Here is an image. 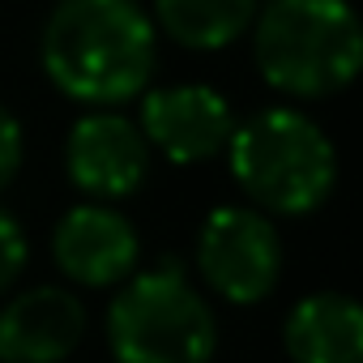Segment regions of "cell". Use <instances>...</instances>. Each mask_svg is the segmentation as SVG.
Wrapping results in <instances>:
<instances>
[{
  "mask_svg": "<svg viewBox=\"0 0 363 363\" xmlns=\"http://www.w3.org/2000/svg\"><path fill=\"white\" fill-rule=\"evenodd\" d=\"M48 82L90 111L141 99L158 69V30L137 0H60L39 35Z\"/></svg>",
  "mask_w": 363,
  "mask_h": 363,
  "instance_id": "cell-1",
  "label": "cell"
},
{
  "mask_svg": "<svg viewBox=\"0 0 363 363\" xmlns=\"http://www.w3.org/2000/svg\"><path fill=\"white\" fill-rule=\"evenodd\" d=\"M227 167L261 214H316L337 189V145L299 107H265L235 120Z\"/></svg>",
  "mask_w": 363,
  "mask_h": 363,
  "instance_id": "cell-2",
  "label": "cell"
},
{
  "mask_svg": "<svg viewBox=\"0 0 363 363\" xmlns=\"http://www.w3.org/2000/svg\"><path fill=\"white\" fill-rule=\"evenodd\" d=\"M252 56L286 99L342 94L363 65V30L346 0H265L252 18Z\"/></svg>",
  "mask_w": 363,
  "mask_h": 363,
  "instance_id": "cell-3",
  "label": "cell"
},
{
  "mask_svg": "<svg viewBox=\"0 0 363 363\" xmlns=\"http://www.w3.org/2000/svg\"><path fill=\"white\" fill-rule=\"evenodd\" d=\"M107 350L116 363H210L218 316L175 257L124 278L107 303Z\"/></svg>",
  "mask_w": 363,
  "mask_h": 363,
  "instance_id": "cell-4",
  "label": "cell"
},
{
  "mask_svg": "<svg viewBox=\"0 0 363 363\" xmlns=\"http://www.w3.org/2000/svg\"><path fill=\"white\" fill-rule=\"evenodd\" d=\"M282 257L286 252L274 218L252 206H218L197 231V274L235 308H252L278 291Z\"/></svg>",
  "mask_w": 363,
  "mask_h": 363,
  "instance_id": "cell-5",
  "label": "cell"
},
{
  "mask_svg": "<svg viewBox=\"0 0 363 363\" xmlns=\"http://www.w3.org/2000/svg\"><path fill=\"white\" fill-rule=\"evenodd\" d=\"M150 154H162L175 167H197L227 150L235 133L231 103L206 82H179V86H150L141 94L137 120Z\"/></svg>",
  "mask_w": 363,
  "mask_h": 363,
  "instance_id": "cell-6",
  "label": "cell"
},
{
  "mask_svg": "<svg viewBox=\"0 0 363 363\" xmlns=\"http://www.w3.org/2000/svg\"><path fill=\"white\" fill-rule=\"evenodd\" d=\"M150 145L137 120L120 111H86L65 137V175L86 201H128L150 179Z\"/></svg>",
  "mask_w": 363,
  "mask_h": 363,
  "instance_id": "cell-7",
  "label": "cell"
},
{
  "mask_svg": "<svg viewBox=\"0 0 363 363\" xmlns=\"http://www.w3.org/2000/svg\"><path fill=\"white\" fill-rule=\"evenodd\" d=\"M52 261L56 269L90 291H111L137 274L141 235L137 227L103 201H82L60 214L52 227Z\"/></svg>",
  "mask_w": 363,
  "mask_h": 363,
  "instance_id": "cell-8",
  "label": "cell"
},
{
  "mask_svg": "<svg viewBox=\"0 0 363 363\" xmlns=\"http://www.w3.org/2000/svg\"><path fill=\"white\" fill-rule=\"evenodd\" d=\"M86 303L69 286H30L0 308V363H65L86 337Z\"/></svg>",
  "mask_w": 363,
  "mask_h": 363,
  "instance_id": "cell-9",
  "label": "cell"
},
{
  "mask_svg": "<svg viewBox=\"0 0 363 363\" xmlns=\"http://www.w3.org/2000/svg\"><path fill=\"white\" fill-rule=\"evenodd\" d=\"M291 363H363V308L342 291L303 295L282 329Z\"/></svg>",
  "mask_w": 363,
  "mask_h": 363,
  "instance_id": "cell-10",
  "label": "cell"
},
{
  "mask_svg": "<svg viewBox=\"0 0 363 363\" xmlns=\"http://www.w3.org/2000/svg\"><path fill=\"white\" fill-rule=\"evenodd\" d=\"M261 0H154V30L189 52L231 48L252 30Z\"/></svg>",
  "mask_w": 363,
  "mask_h": 363,
  "instance_id": "cell-11",
  "label": "cell"
},
{
  "mask_svg": "<svg viewBox=\"0 0 363 363\" xmlns=\"http://www.w3.org/2000/svg\"><path fill=\"white\" fill-rule=\"evenodd\" d=\"M26 261H30V240L22 223L9 210H0V295H13L18 278L26 274Z\"/></svg>",
  "mask_w": 363,
  "mask_h": 363,
  "instance_id": "cell-12",
  "label": "cell"
},
{
  "mask_svg": "<svg viewBox=\"0 0 363 363\" xmlns=\"http://www.w3.org/2000/svg\"><path fill=\"white\" fill-rule=\"evenodd\" d=\"M22 158H26V133H22V120L0 103V193H5L18 171H22Z\"/></svg>",
  "mask_w": 363,
  "mask_h": 363,
  "instance_id": "cell-13",
  "label": "cell"
}]
</instances>
